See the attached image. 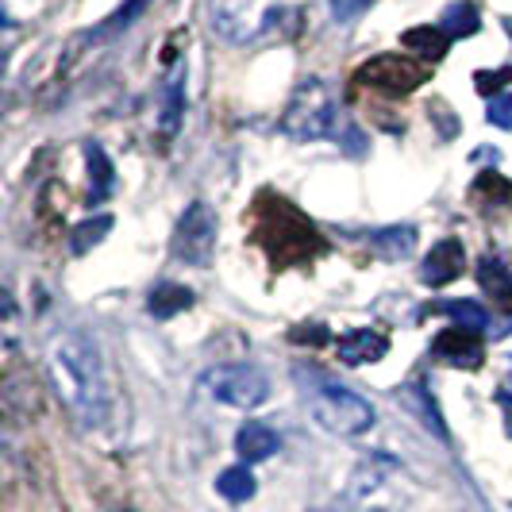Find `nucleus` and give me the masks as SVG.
Wrapping results in <instances>:
<instances>
[{"mask_svg":"<svg viewBox=\"0 0 512 512\" xmlns=\"http://www.w3.org/2000/svg\"><path fill=\"white\" fill-rule=\"evenodd\" d=\"M143 4H147V0H128V8H120V12H116V16H112V20H104V35H112V31H120V27H128L131 20H135V16H139V12H143Z\"/></svg>","mask_w":512,"mask_h":512,"instance_id":"nucleus-25","label":"nucleus"},{"mask_svg":"<svg viewBox=\"0 0 512 512\" xmlns=\"http://www.w3.org/2000/svg\"><path fill=\"white\" fill-rule=\"evenodd\" d=\"M201 385L212 401L231 409H258L270 397V378L255 366H212Z\"/></svg>","mask_w":512,"mask_h":512,"instance_id":"nucleus-6","label":"nucleus"},{"mask_svg":"<svg viewBox=\"0 0 512 512\" xmlns=\"http://www.w3.org/2000/svg\"><path fill=\"white\" fill-rule=\"evenodd\" d=\"M370 251L378 258H385V262H401V258H409L412 251H416V228H382L370 235Z\"/></svg>","mask_w":512,"mask_h":512,"instance_id":"nucleus-14","label":"nucleus"},{"mask_svg":"<svg viewBox=\"0 0 512 512\" xmlns=\"http://www.w3.org/2000/svg\"><path fill=\"white\" fill-rule=\"evenodd\" d=\"M401 47L420 54V58H428V62H439L443 54L451 51V35L443 27H412V31L401 35Z\"/></svg>","mask_w":512,"mask_h":512,"instance_id":"nucleus-15","label":"nucleus"},{"mask_svg":"<svg viewBox=\"0 0 512 512\" xmlns=\"http://www.w3.org/2000/svg\"><path fill=\"white\" fill-rule=\"evenodd\" d=\"M255 239L258 247L270 255L274 270L297 266V262H312L324 251L320 231L312 228V220L301 216V208L289 205L285 197L262 193L255 205Z\"/></svg>","mask_w":512,"mask_h":512,"instance_id":"nucleus-2","label":"nucleus"},{"mask_svg":"<svg viewBox=\"0 0 512 512\" xmlns=\"http://www.w3.org/2000/svg\"><path fill=\"white\" fill-rule=\"evenodd\" d=\"M439 27L451 35V39H466V35H478V27H482V16H478V8L474 4H451L447 12H443V20Z\"/></svg>","mask_w":512,"mask_h":512,"instance_id":"nucleus-19","label":"nucleus"},{"mask_svg":"<svg viewBox=\"0 0 512 512\" xmlns=\"http://www.w3.org/2000/svg\"><path fill=\"white\" fill-rule=\"evenodd\" d=\"M116 512H131V509H116Z\"/></svg>","mask_w":512,"mask_h":512,"instance_id":"nucleus-29","label":"nucleus"},{"mask_svg":"<svg viewBox=\"0 0 512 512\" xmlns=\"http://www.w3.org/2000/svg\"><path fill=\"white\" fill-rule=\"evenodd\" d=\"M47 374L66 412L81 428H101L108 416V385L101 355L81 332H54L47 343Z\"/></svg>","mask_w":512,"mask_h":512,"instance_id":"nucleus-1","label":"nucleus"},{"mask_svg":"<svg viewBox=\"0 0 512 512\" xmlns=\"http://www.w3.org/2000/svg\"><path fill=\"white\" fill-rule=\"evenodd\" d=\"M297 382L305 393L308 412L316 416L320 428H328L332 436H362L374 428V405L359 397L355 389L339 385L335 378L320 374V370H297Z\"/></svg>","mask_w":512,"mask_h":512,"instance_id":"nucleus-3","label":"nucleus"},{"mask_svg":"<svg viewBox=\"0 0 512 512\" xmlns=\"http://www.w3.org/2000/svg\"><path fill=\"white\" fill-rule=\"evenodd\" d=\"M428 77H432V66H424V62H412L401 54H374L370 62H362L355 70V85L374 89L382 97H409Z\"/></svg>","mask_w":512,"mask_h":512,"instance_id":"nucleus-5","label":"nucleus"},{"mask_svg":"<svg viewBox=\"0 0 512 512\" xmlns=\"http://www.w3.org/2000/svg\"><path fill=\"white\" fill-rule=\"evenodd\" d=\"M497 409L505 412V432L512 436V393L509 389H501V393H497Z\"/></svg>","mask_w":512,"mask_h":512,"instance_id":"nucleus-28","label":"nucleus"},{"mask_svg":"<svg viewBox=\"0 0 512 512\" xmlns=\"http://www.w3.org/2000/svg\"><path fill=\"white\" fill-rule=\"evenodd\" d=\"M478 285L486 289V297L493 301V305L512 312V270L501 262V258L486 255L482 262H478Z\"/></svg>","mask_w":512,"mask_h":512,"instance_id":"nucleus-12","label":"nucleus"},{"mask_svg":"<svg viewBox=\"0 0 512 512\" xmlns=\"http://www.w3.org/2000/svg\"><path fill=\"white\" fill-rule=\"evenodd\" d=\"M462 266H466V247L459 239H439V243H432V251L420 266V282L432 285V289H443V285H451L459 278Z\"/></svg>","mask_w":512,"mask_h":512,"instance_id":"nucleus-10","label":"nucleus"},{"mask_svg":"<svg viewBox=\"0 0 512 512\" xmlns=\"http://www.w3.org/2000/svg\"><path fill=\"white\" fill-rule=\"evenodd\" d=\"M208 20L224 43H251L274 20V0H208Z\"/></svg>","mask_w":512,"mask_h":512,"instance_id":"nucleus-7","label":"nucleus"},{"mask_svg":"<svg viewBox=\"0 0 512 512\" xmlns=\"http://www.w3.org/2000/svg\"><path fill=\"white\" fill-rule=\"evenodd\" d=\"M474 197L478 201H493V205H512V185H505L501 174H482L474 181Z\"/></svg>","mask_w":512,"mask_h":512,"instance_id":"nucleus-22","label":"nucleus"},{"mask_svg":"<svg viewBox=\"0 0 512 512\" xmlns=\"http://www.w3.org/2000/svg\"><path fill=\"white\" fill-rule=\"evenodd\" d=\"M328 4H332V16H335V20H343V24H347V20L362 16V12H366V8L374 4V0H328Z\"/></svg>","mask_w":512,"mask_h":512,"instance_id":"nucleus-26","label":"nucleus"},{"mask_svg":"<svg viewBox=\"0 0 512 512\" xmlns=\"http://www.w3.org/2000/svg\"><path fill=\"white\" fill-rule=\"evenodd\" d=\"M320 512H332V509H320Z\"/></svg>","mask_w":512,"mask_h":512,"instance_id":"nucleus-30","label":"nucleus"},{"mask_svg":"<svg viewBox=\"0 0 512 512\" xmlns=\"http://www.w3.org/2000/svg\"><path fill=\"white\" fill-rule=\"evenodd\" d=\"M478 335L482 332L462 328V324L443 328V332L432 339V355L455 362V366H462V370H478V366L486 362V347H482V339H478Z\"/></svg>","mask_w":512,"mask_h":512,"instance_id":"nucleus-9","label":"nucleus"},{"mask_svg":"<svg viewBox=\"0 0 512 512\" xmlns=\"http://www.w3.org/2000/svg\"><path fill=\"white\" fill-rule=\"evenodd\" d=\"M108 231H112V216H97V220L89 216V220H81V224L74 228V235H70V251H74V255L93 251V247L101 243Z\"/></svg>","mask_w":512,"mask_h":512,"instance_id":"nucleus-21","label":"nucleus"},{"mask_svg":"<svg viewBox=\"0 0 512 512\" xmlns=\"http://www.w3.org/2000/svg\"><path fill=\"white\" fill-rule=\"evenodd\" d=\"M189 305H193V289H185V285H174V282L154 285L151 297H147V312H151L154 320H170V316L185 312Z\"/></svg>","mask_w":512,"mask_h":512,"instance_id":"nucleus-16","label":"nucleus"},{"mask_svg":"<svg viewBox=\"0 0 512 512\" xmlns=\"http://www.w3.org/2000/svg\"><path fill=\"white\" fill-rule=\"evenodd\" d=\"M474 85H478L482 93H493V89H501V85H512V66L509 70H497V74L482 70V74H474Z\"/></svg>","mask_w":512,"mask_h":512,"instance_id":"nucleus-27","label":"nucleus"},{"mask_svg":"<svg viewBox=\"0 0 512 512\" xmlns=\"http://www.w3.org/2000/svg\"><path fill=\"white\" fill-rule=\"evenodd\" d=\"M489 124H497V128H512V93H501V97H493L489 101Z\"/></svg>","mask_w":512,"mask_h":512,"instance_id":"nucleus-24","label":"nucleus"},{"mask_svg":"<svg viewBox=\"0 0 512 512\" xmlns=\"http://www.w3.org/2000/svg\"><path fill=\"white\" fill-rule=\"evenodd\" d=\"M216 235H220V224H216V212L197 201V205L185 208V216L174 228V239H170V251L178 262L185 266H205L212 251H216Z\"/></svg>","mask_w":512,"mask_h":512,"instance_id":"nucleus-8","label":"nucleus"},{"mask_svg":"<svg viewBox=\"0 0 512 512\" xmlns=\"http://www.w3.org/2000/svg\"><path fill=\"white\" fill-rule=\"evenodd\" d=\"M181 108H185V101H181V77H174V81L166 85V108H162V131H166V135L178 131Z\"/></svg>","mask_w":512,"mask_h":512,"instance_id":"nucleus-23","label":"nucleus"},{"mask_svg":"<svg viewBox=\"0 0 512 512\" xmlns=\"http://www.w3.org/2000/svg\"><path fill=\"white\" fill-rule=\"evenodd\" d=\"M235 451H239V459H247V462H266L278 451V432L266 428V424H258V420H251V424L239 428Z\"/></svg>","mask_w":512,"mask_h":512,"instance_id":"nucleus-13","label":"nucleus"},{"mask_svg":"<svg viewBox=\"0 0 512 512\" xmlns=\"http://www.w3.org/2000/svg\"><path fill=\"white\" fill-rule=\"evenodd\" d=\"M85 166H89V205H101L104 197H112V189H116V170H112V162L101 147L85 151Z\"/></svg>","mask_w":512,"mask_h":512,"instance_id":"nucleus-17","label":"nucleus"},{"mask_svg":"<svg viewBox=\"0 0 512 512\" xmlns=\"http://www.w3.org/2000/svg\"><path fill=\"white\" fill-rule=\"evenodd\" d=\"M335 351H339V362H347V366H366V362L385 359L389 339L378 328H355V332L339 335Z\"/></svg>","mask_w":512,"mask_h":512,"instance_id":"nucleus-11","label":"nucleus"},{"mask_svg":"<svg viewBox=\"0 0 512 512\" xmlns=\"http://www.w3.org/2000/svg\"><path fill=\"white\" fill-rule=\"evenodd\" d=\"M432 312H443V316H451L455 324L474 328V332H486L489 328V312H486V305H478V301H439V305H432Z\"/></svg>","mask_w":512,"mask_h":512,"instance_id":"nucleus-18","label":"nucleus"},{"mask_svg":"<svg viewBox=\"0 0 512 512\" xmlns=\"http://www.w3.org/2000/svg\"><path fill=\"white\" fill-rule=\"evenodd\" d=\"M339 128V104L328 81L320 77H308L293 89V97L282 112V131L289 139H301V143H316V139H328Z\"/></svg>","mask_w":512,"mask_h":512,"instance_id":"nucleus-4","label":"nucleus"},{"mask_svg":"<svg viewBox=\"0 0 512 512\" xmlns=\"http://www.w3.org/2000/svg\"><path fill=\"white\" fill-rule=\"evenodd\" d=\"M216 489H220V497L224 501H251L255 497V474L247 470V466H231V470H224L220 478H216Z\"/></svg>","mask_w":512,"mask_h":512,"instance_id":"nucleus-20","label":"nucleus"}]
</instances>
